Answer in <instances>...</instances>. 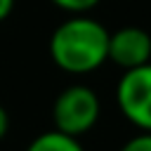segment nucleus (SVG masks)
Masks as SVG:
<instances>
[{"label": "nucleus", "mask_w": 151, "mask_h": 151, "mask_svg": "<svg viewBox=\"0 0 151 151\" xmlns=\"http://www.w3.org/2000/svg\"><path fill=\"white\" fill-rule=\"evenodd\" d=\"M116 104L130 125L151 132V61L123 71L116 85Z\"/></svg>", "instance_id": "nucleus-3"}, {"label": "nucleus", "mask_w": 151, "mask_h": 151, "mask_svg": "<svg viewBox=\"0 0 151 151\" xmlns=\"http://www.w3.org/2000/svg\"><path fill=\"white\" fill-rule=\"evenodd\" d=\"M101 113V101L97 92L87 85H68L61 90L52 104L54 130L66 132L71 137H83L90 132Z\"/></svg>", "instance_id": "nucleus-2"}, {"label": "nucleus", "mask_w": 151, "mask_h": 151, "mask_svg": "<svg viewBox=\"0 0 151 151\" xmlns=\"http://www.w3.org/2000/svg\"><path fill=\"white\" fill-rule=\"evenodd\" d=\"M118 151H151V132H137Z\"/></svg>", "instance_id": "nucleus-7"}, {"label": "nucleus", "mask_w": 151, "mask_h": 151, "mask_svg": "<svg viewBox=\"0 0 151 151\" xmlns=\"http://www.w3.org/2000/svg\"><path fill=\"white\" fill-rule=\"evenodd\" d=\"M26 151H85V149L78 142V137H71L59 130H47L40 132L35 139H31Z\"/></svg>", "instance_id": "nucleus-5"}, {"label": "nucleus", "mask_w": 151, "mask_h": 151, "mask_svg": "<svg viewBox=\"0 0 151 151\" xmlns=\"http://www.w3.org/2000/svg\"><path fill=\"white\" fill-rule=\"evenodd\" d=\"M7 132H9V113H7V109L0 104V142L5 139Z\"/></svg>", "instance_id": "nucleus-8"}, {"label": "nucleus", "mask_w": 151, "mask_h": 151, "mask_svg": "<svg viewBox=\"0 0 151 151\" xmlns=\"http://www.w3.org/2000/svg\"><path fill=\"white\" fill-rule=\"evenodd\" d=\"M109 61L123 71L151 61V35L139 26H123L109 33Z\"/></svg>", "instance_id": "nucleus-4"}, {"label": "nucleus", "mask_w": 151, "mask_h": 151, "mask_svg": "<svg viewBox=\"0 0 151 151\" xmlns=\"http://www.w3.org/2000/svg\"><path fill=\"white\" fill-rule=\"evenodd\" d=\"M12 9H14V0H0V24L12 14Z\"/></svg>", "instance_id": "nucleus-9"}, {"label": "nucleus", "mask_w": 151, "mask_h": 151, "mask_svg": "<svg viewBox=\"0 0 151 151\" xmlns=\"http://www.w3.org/2000/svg\"><path fill=\"white\" fill-rule=\"evenodd\" d=\"M50 2L68 14H87L99 5V0H50Z\"/></svg>", "instance_id": "nucleus-6"}, {"label": "nucleus", "mask_w": 151, "mask_h": 151, "mask_svg": "<svg viewBox=\"0 0 151 151\" xmlns=\"http://www.w3.org/2000/svg\"><path fill=\"white\" fill-rule=\"evenodd\" d=\"M50 57L71 76H87L109 61V31L87 14H71L50 35Z\"/></svg>", "instance_id": "nucleus-1"}]
</instances>
